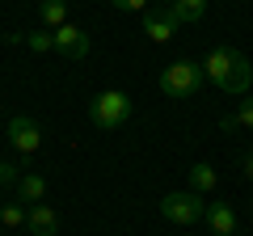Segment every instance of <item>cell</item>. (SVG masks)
<instances>
[{"label": "cell", "mask_w": 253, "mask_h": 236, "mask_svg": "<svg viewBox=\"0 0 253 236\" xmlns=\"http://www.w3.org/2000/svg\"><path fill=\"white\" fill-rule=\"evenodd\" d=\"M173 13H177L181 26H194V21H203V13H207V0H177V4H169Z\"/></svg>", "instance_id": "13"}, {"label": "cell", "mask_w": 253, "mask_h": 236, "mask_svg": "<svg viewBox=\"0 0 253 236\" xmlns=\"http://www.w3.org/2000/svg\"><path fill=\"white\" fill-rule=\"evenodd\" d=\"M215 169H211V164H194V169H190V190L194 194H211L215 190Z\"/></svg>", "instance_id": "12"}, {"label": "cell", "mask_w": 253, "mask_h": 236, "mask_svg": "<svg viewBox=\"0 0 253 236\" xmlns=\"http://www.w3.org/2000/svg\"><path fill=\"white\" fill-rule=\"evenodd\" d=\"M26 46L30 51H55V34H42V30L38 34H26Z\"/></svg>", "instance_id": "15"}, {"label": "cell", "mask_w": 253, "mask_h": 236, "mask_svg": "<svg viewBox=\"0 0 253 236\" xmlns=\"http://www.w3.org/2000/svg\"><path fill=\"white\" fill-rule=\"evenodd\" d=\"M9 148L21 152V156H34L38 148H42V127H38L34 118H26V114L9 118Z\"/></svg>", "instance_id": "5"}, {"label": "cell", "mask_w": 253, "mask_h": 236, "mask_svg": "<svg viewBox=\"0 0 253 236\" xmlns=\"http://www.w3.org/2000/svg\"><path fill=\"white\" fill-rule=\"evenodd\" d=\"M17 194H21V202H42L46 198V177L42 173H21V182H17Z\"/></svg>", "instance_id": "10"}, {"label": "cell", "mask_w": 253, "mask_h": 236, "mask_svg": "<svg viewBox=\"0 0 253 236\" xmlns=\"http://www.w3.org/2000/svg\"><path fill=\"white\" fill-rule=\"evenodd\" d=\"M177 26H181V21H177V13H173V9H156V13H148V17H144V34L152 38V42H169V38L177 34Z\"/></svg>", "instance_id": "7"}, {"label": "cell", "mask_w": 253, "mask_h": 236, "mask_svg": "<svg viewBox=\"0 0 253 236\" xmlns=\"http://www.w3.org/2000/svg\"><path fill=\"white\" fill-rule=\"evenodd\" d=\"M38 13H42V26H51V30L68 26V0H42Z\"/></svg>", "instance_id": "11"}, {"label": "cell", "mask_w": 253, "mask_h": 236, "mask_svg": "<svg viewBox=\"0 0 253 236\" xmlns=\"http://www.w3.org/2000/svg\"><path fill=\"white\" fill-rule=\"evenodd\" d=\"M55 55H63V59H84L89 55V34H84L81 26H59L55 30Z\"/></svg>", "instance_id": "6"}, {"label": "cell", "mask_w": 253, "mask_h": 236, "mask_svg": "<svg viewBox=\"0 0 253 236\" xmlns=\"http://www.w3.org/2000/svg\"><path fill=\"white\" fill-rule=\"evenodd\" d=\"M26 228H30V236H55L59 232V215H55L46 202H34L30 215H26Z\"/></svg>", "instance_id": "8"}, {"label": "cell", "mask_w": 253, "mask_h": 236, "mask_svg": "<svg viewBox=\"0 0 253 236\" xmlns=\"http://www.w3.org/2000/svg\"><path fill=\"white\" fill-rule=\"evenodd\" d=\"M110 9H118V13H144L148 0H110Z\"/></svg>", "instance_id": "18"}, {"label": "cell", "mask_w": 253, "mask_h": 236, "mask_svg": "<svg viewBox=\"0 0 253 236\" xmlns=\"http://www.w3.org/2000/svg\"><path fill=\"white\" fill-rule=\"evenodd\" d=\"M161 215L169 219V224H199L203 215H207V202H203V194H194V190H173V194H165L161 198Z\"/></svg>", "instance_id": "4"}, {"label": "cell", "mask_w": 253, "mask_h": 236, "mask_svg": "<svg viewBox=\"0 0 253 236\" xmlns=\"http://www.w3.org/2000/svg\"><path fill=\"white\" fill-rule=\"evenodd\" d=\"M232 118H236V127H249V131H253V101L245 97V101H241V110H236Z\"/></svg>", "instance_id": "17"}, {"label": "cell", "mask_w": 253, "mask_h": 236, "mask_svg": "<svg viewBox=\"0 0 253 236\" xmlns=\"http://www.w3.org/2000/svg\"><path fill=\"white\" fill-rule=\"evenodd\" d=\"M249 160H253V148H249Z\"/></svg>", "instance_id": "20"}, {"label": "cell", "mask_w": 253, "mask_h": 236, "mask_svg": "<svg viewBox=\"0 0 253 236\" xmlns=\"http://www.w3.org/2000/svg\"><path fill=\"white\" fill-rule=\"evenodd\" d=\"M26 215H30V211L21 207V202H4V207H0V224L9 228V232H13V228H26Z\"/></svg>", "instance_id": "14"}, {"label": "cell", "mask_w": 253, "mask_h": 236, "mask_svg": "<svg viewBox=\"0 0 253 236\" xmlns=\"http://www.w3.org/2000/svg\"><path fill=\"white\" fill-rule=\"evenodd\" d=\"M203 219H207V228H211L215 236H232V232H236V211H232V202H211Z\"/></svg>", "instance_id": "9"}, {"label": "cell", "mask_w": 253, "mask_h": 236, "mask_svg": "<svg viewBox=\"0 0 253 236\" xmlns=\"http://www.w3.org/2000/svg\"><path fill=\"white\" fill-rule=\"evenodd\" d=\"M169 4H177V0H165V9H169Z\"/></svg>", "instance_id": "19"}, {"label": "cell", "mask_w": 253, "mask_h": 236, "mask_svg": "<svg viewBox=\"0 0 253 236\" xmlns=\"http://www.w3.org/2000/svg\"><path fill=\"white\" fill-rule=\"evenodd\" d=\"M203 76H207L215 89L232 93V97H245L249 84H253V64L241 51H232V46H215V51L203 59Z\"/></svg>", "instance_id": "1"}, {"label": "cell", "mask_w": 253, "mask_h": 236, "mask_svg": "<svg viewBox=\"0 0 253 236\" xmlns=\"http://www.w3.org/2000/svg\"><path fill=\"white\" fill-rule=\"evenodd\" d=\"M21 182V169L17 164H9L4 156H0V186H17Z\"/></svg>", "instance_id": "16"}, {"label": "cell", "mask_w": 253, "mask_h": 236, "mask_svg": "<svg viewBox=\"0 0 253 236\" xmlns=\"http://www.w3.org/2000/svg\"><path fill=\"white\" fill-rule=\"evenodd\" d=\"M161 93L173 101H186L194 97V93L203 89V64H194V59H173L169 68H161Z\"/></svg>", "instance_id": "2"}, {"label": "cell", "mask_w": 253, "mask_h": 236, "mask_svg": "<svg viewBox=\"0 0 253 236\" xmlns=\"http://www.w3.org/2000/svg\"><path fill=\"white\" fill-rule=\"evenodd\" d=\"M232 236H241V232H232Z\"/></svg>", "instance_id": "21"}, {"label": "cell", "mask_w": 253, "mask_h": 236, "mask_svg": "<svg viewBox=\"0 0 253 236\" xmlns=\"http://www.w3.org/2000/svg\"><path fill=\"white\" fill-rule=\"evenodd\" d=\"M126 118H131V97L118 93V89L97 93V97L89 101V122H93L97 131H118Z\"/></svg>", "instance_id": "3"}]
</instances>
